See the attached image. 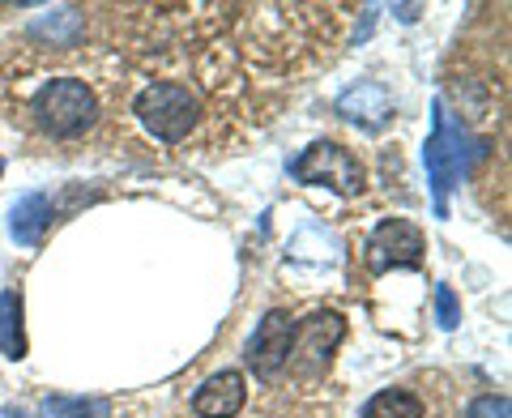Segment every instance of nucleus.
Instances as JSON below:
<instances>
[{"label":"nucleus","mask_w":512,"mask_h":418,"mask_svg":"<svg viewBox=\"0 0 512 418\" xmlns=\"http://www.w3.org/2000/svg\"><path fill=\"white\" fill-rule=\"evenodd\" d=\"M423 163H427V180L431 192H436V214H448V192H453L461 163H466V150H461V133L444 116V103H436V128L427 137V150H423Z\"/></svg>","instance_id":"7ed1b4c3"},{"label":"nucleus","mask_w":512,"mask_h":418,"mask_svg":"<svg viewBox=\"0 0 512 418\" xmlns=\"http://www.w3.org/2000/svg\"><path fill=\"white\" fill-rule=\"evenodd\" d=\"M0 171H5V163H0Z\"/></svg>","instance_id":"f3484780"},{"label":"nucleus","mask_w":512,"mask_h":418,"mask_svg":"<svg viewBox=\"0 0 512 418\" xmlns=\"http://www.w3.org/2000/svg\"><path fill=\"white\" fill-rule=\"evenodd\" d=\"M436 316H440L444 329H457L461 303H457V295H453V286H436Z\"/></svg>","instance_id":"2eb2a0df"},{"label":"nucleus","mask_w":512,"mask_h":418,"mask_svg":"<svg viewBox=\"0 0 512 418\" xmlns=\"http://www.w3.org/2000/svg\"><path fill=\"white\" fill-rule=\"evenodd\" d=\"M466 418H512V406H508V397H495V393H487V397L470 401Z\"/></svg>","instance_id":"4468645a"},{"label":"nucleus","mask_w":512,"mask_h":418,"mask_svg":"<svg viewBox=\"0 0 512 418\" xmlns=\"http://www.w3.org/2000/svg\"><path fill=\"white\" fill-rule=\"evenodd\" d=\"M47 222H52V201H47V192H26L9 214V231H13L18 244L35 248L43 239V231H47Z\"/></svg>","instance_id":"9d476101"},{"label":"nucleus","mask_w":512,"mask_h":418,"mask_svg":"<svg viewBox=\"0 0 512 418\" xmlns=\"http://www.w3.org/2000/svg\"><path fill=\"white\" fill-rule=\"evenodd\" d=\"M43 410L47 418H107L111 401L107 397H47Z\"/></svg>","instance_id":"ddd939ff"},{"label":"nucleus","mask_w":512,"mask_h":418,"mask_svg":"<svg viewBox=\"0 0 512 418\" xmlns=\"http://www.w3.org/2000/svg\"><path fill=\"white\" fill-rule=\"evenodd\" d=\"M9 418H22V414H9Z\"/></svg>","instance_id":"dca6fc26"},{"label":"nucleus","mask_w":512,"mask_h":418,"mask_svg":"<svg viewBox=\"0 0 512 418\" xmlns=\"http://www.w3.org/2000/svg\"><path fill=\"white\" fill-rule=\"evenodd\" d=\"M295 329H299V320L291 312H282L274 308L261 325H256V333L248 337V367L261 380H274L286 363H291V346H295Z\"/></svg>","instance_id":"39448f33"},{"label":"nucleus","mask_w":512,"mask_h":418,"mask_svg":"<svg viewBox=\"0 0 512 418\" xmlns=\"http://www.w3.org/2000/svg\"><path fill=\"white\" fill-rule=\"evenodd\" d=\"M291 175L299 184H329L338 192H359L363 188V167L359 158L333 146V141H316V146L303 150L295 163H291Z\"/></svg>","instance_id":"20e7f679"},{"label":"nucleus","mask_w":512,"mask_h":418,"mask_svg":"<svg viewBox=\"0 0 512 418\" xmlns=\"http://www.w3.org/2000/svg\"><path fill=\"white\" fill-rule=\"evenodd\" d=\"M0 350L5 359H26V329H22V295H0Z\"/></svg>","instance_id":"9b49d317"},{"label":"nucleus","mask_w":512,"mask_h":418,"mask_svg":"<svg viewBox=\"0 0 512 418\" xmlns=\"http://www.w3.org/2000/svg\"><path fill=\"white\" fill-rule=\"evenodd\" d=\"M342 316L338 312H316L308 325L295 329V346H291V355H303V359H312V367L320 363H329V350L342 342Z\"/></svg>","instance_id":"6e6552de"},{"label":"nucleus","mask_w":512,"mask_h":418,"mask_svg":"<svg viewBox=\"0 0 512 418\" xmlns=\"http://www.w3.org/2000/svg\"><path fill=\"white\" fill-rule=\"evenodd\" d=\"M137 120L150 128L158 141H184L201 120L197 94L180 82H154L137 94Z\"/></svg>","instance_id":"f03ea898"},{"label":"nucleus","mask_w":512,"mask_h":418,"mask_svg":"<svg viewBox=\"0 0 512 418\" xmlns=\"http://www.w3.org/2000/svg\"><path fill=\"white\" fill-rule=\"evenodd\" d=\"M363 418H423V401L406 389H384L363 406Z\"/></svg>","instance_id":"f8f14e48"},{"label":"nucleus","mask_w":512,"mask_h":418,"mask_svg":"<svg viewBox=\"0 0 512 418\" xmlns=\"http://www.w3.org/2000/svg\"><path fill=\"white\" fill-rule=\"evenodd\" d=\"M423 252H427L423 231L410 227V222H402V218L380 222V227L372 231V239H367V265H372L376 273L393 269V265H419Z\"/></svg>","instance_id":"423d86ee"},{"label":"nucleus","mask_w":512,"mask_h":418,"mask_svg":"<svg viewBox=\"0 0 512 418\" xmlns=\"http://www.w3.org/2000/svg\"><path fill=\"white\" fill-rule=\"evenodd\" d=\"M30 111H35V120L52 137H82L86 128L99 120V99H94V90L86 82H77V77H60V82H47L35 94Z\"/></svg>","instance_id":"f257e3e1"},{"label":"nucleus","mask_w":512,"mask_h":418,"mask_svg":"<svg viewBox=\"0 0 512 418\" xmlns=\"http://www.w3.org/2000/svg\"><path fill=\"white\" fill-rule=\"evenodd\" d=\"M338 111H342L346 120L363 124V128H380L384 120H389L393 103H389V90H384V86H376V82H359L355 90H346L342 99H338Z\"/></svg>","instance_id":"1a4fd4ad"},{"label":"nucleus","mask_w":512,"mask_h":418,"mask_svg":"<svg viewBox=\"0 0 512 418\" xmlns=\"http://www.w3.org/2000/svg\"><path fill=\"white\" fill-rule=\"evenodd\" d=\"M248 389H244V376L239 372H214L210 380L192 393V410L201 418H235L244 410Z\"/></svg>","instance_id":"0eeeda50"}]
</instances>
